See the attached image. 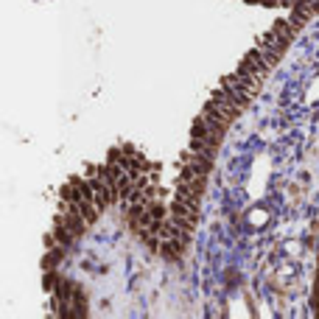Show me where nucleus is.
I'll return each instance as SVG.
<instances>
[{"mask_svg":"<svg viewBox=\"0 0 319 319\" xmlns=\"http://www.w3.org/2000/svg\"><path fill=\"white\" fill-rule=\"evenodd\" d=\"M73 305H76V317H87L84 294H81V288H76V291H73Z\"/></svg>","mask_w":319,"mask_h":319,"instance_id":"f257e3e1","label":"nucleus"}]
</instances>
